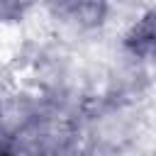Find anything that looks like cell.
Here are the masks:
<instances>
[{
  "label": "cell",
  "instance_id": "6da1fadb",
  "mask_svg": "<svg viewBox=\"0 0 156 156\" xmlns=\"http://www.w3.org/2000/svg\"><path fill=\"white\" fill-rule=\"evenodd\" d=\"M124 46L129 49V54L146 58V61H156V7L144 12L127 32L124 37Z\"/></svg>",
  "mask_w": 156,
  "mask_h": 156
},
{
  "label": "cell",
  "instance_id": "277c9868",
  "mask_svg": "<svg viewBox=\"0 0 156 156\" xmlns=\"http://www.w3.org/2000/svg\"><path fill=\"white\" fill-rule=\"evenodd\" d=\"M37 156H80V151H78L73 144L54 141V144H46L44 149H39V151H37Z\"/></svg>",
  "mask_w": 156,
  "mask_h": 156
},
{
  "label": "cell",
  "instance_id": "3957f363",
  "mask_svg": "<svg viewBox=\"0 0 156 156\" xmlns=\"http://www.w3.org/2000/svg\"><path fill=\"white\" fill-rule=\"evenodd\" d=\"M34 0H0V22H15L27 15Z\"/></svg>",
  "mask_w": 156,
  "mask_h": 156
},
{
  "label": "cell",
  "instance_id": "5b68a950",
  "mask_svg": "<svg viewBox=\"0 0 156 156\" xmlns=\"http://www.w3.org/2000/svg\"><path fill=\"white\" fill-rule=\"evenodd\" d=\"M0 156H20L12 136H7L5 132H0Z\"/></svg>",
  "mask_w": 156,
  "mask_h": 156
},
{
  "label": "cell",
  "instance_id": "7a4b0ae2",
  "mask_svg": "<svg viewBox=\"0 0 156 156\" xmlns=\"http://www.w3.org/2000/svg\"><path fill=\"white\" fill-rule=\"evenodd\" d=\"M58 5L80 24H100L107 15V0H58Z\"/></svg>",
  "mask_w": 156,
  "mask_h": 156
}]
</instances>
